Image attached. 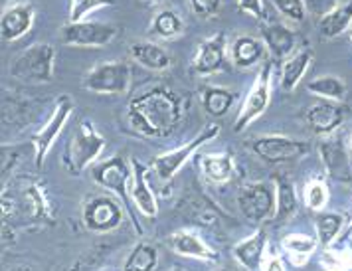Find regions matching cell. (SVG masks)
Returning a JSON list of instances; mask_svg holds the SVG:
<instances>
[{"label":"cell","instance_id":"cell-29","mask_svg":"<svg viewBox=\"0 0 352 271\" xmlns=\"http://www.w3.org/2000/svg\"><path fill=\"white\" fill-rule=\"evenodd\" d=\"M307 87H309L311 94L333 99V101H342L346 97V83L340 78H335V76L315 78V80L309 81Z\"/></svg>","mask_w":352,"mask_h":271},{"label":"cell","instance_id":"cell-36","mask_svg":"<svg viewBox=\"0 0 352 271\" xmlns=\"http://www.w3.org/2000/svg\"><path fill=\"white\" fill-rule=\"evenodd\" d=\"M338 2L340 0H305V4H307V10L311 12V14H317V17H327V14H331L333 10L338 8Z\"/></svg>","mask_w":352,"mask_h":271},{"label":"cell","instance_id":"cell-11","mask_svg":"<svg viewBox=\"0 0 352 271\" xmlns=\"http://www.w3.org/2000/svg\"><path fill=\"white\" fill-rule=\"evenodd\" d=\"M218 133H220V125H218V123L208 125V127L204 129V131L188 144H184V147H180V149H175V151H170V153H164V155L155 157V160H153V169L157 171V175H159L162 180H170V178L178 173V169L188 160V157H190L192 153H196L202 144H206L208 141H212V139H216Z\"/></svg>","mask_w":352,"mask_h":271},{"label":"cell","instance_id":"cell-34","mask_svg":"<svg viewBox=\"0 0 352 271\" xmlns=\"http://www.w3.org/2000/svg\"><path fill=\"white\" fill-rule=\"evenodd\" d=\"M305 200H307L309 208H313V210H320V208L324 206L327 200H329V191H327L324 182L311 180L307 184V188H305Z\"/></svg>","mask_w":352,"mask_h":271},{"label":"cell","instance_id":"cell-26","mask_svg":"<svg viewBox=\"0 0 352 271\" xmlns=\"http://www.w3.org/2000/svg\"><path fill=\"white\" fill-rule=\"evenodd\" d=\"M352 22V0L344 6H338L331 14L320 18V36L327 40H333L344 32Z\"/></svg>","mask_w":352,"mask_h":271},{"label":"cell","instance_id":"cell-17","mask_svg":"<svg viewBox=\"0 0 352 271\" xmlns=\"http://www.w3.org/2000/svg\"><path fill=\"white\" fill-rule=\"evenodd\" d=\"M261 40L272 52L275 60H283L289 58L291 52L297 46V36L293 30H289L285 24L281 22H270L261 26Z\"/></svg>","mask_w":352,"mask_h":271},{"label":"cell","instance_id":"cell-19","mask_svg":"<svg viewBox=\"0 0 352 271\" xmlns=\"http://www.w3.org/2000/svg\"><path fill=\"white\" fill-rule=\"evenodd\" d=\"M166 243L175 250L176 254L196 257V259H206V261H216L218 254L210 248L204 239L194 232H175L168 236Z\"/></svg>","mask_w":352,"mask_h":271},{"label":"cell","instance_id":"cell-39","mask_svg":"<svg viewBox=\"0 0 352 271\" xmlns=\"http://www.w3.org/2000/svg\"><path fill=\"white\" fill-rule=\"evenodd\" d=\"M261 271H285V268H283V261H281L279 257H270V259L263 263Z\"/></svg>","mask_w":352,"mask_h":271},{"label":"cell","instance_id":"cell-5","mask_svg":"<svg viewBox=\"0 0 352 271\" xmlns=\"http://www.w3.org/2000/svg\"><path fill=\"white\" fill-rule=\"evenodd\" d=\"M272 62H263L259 76L256 78L250 94L243 101V107H241L238 121L234 125L236 131H243L245 127H250L257 117H261L265 113L267 105H270V99H272Z\"/></svg>","mask_w":352,"mask_h":271},{"label":"cell","instance_id":"cell-33","mask_svg":"<svg viewBox=\"0 0 352 271\" xmlns=\"http://www.w3.org/2000/svg\"><path fill=\"white\" fill-rule=\"evenodd\" d=\"M111 4H115V0H72L69 22H81V20H85L87 14H91L94 10L111 6Z\"/></svg>","mask_w":352,"mask_h":271},{"label":"cell","instance_id":"cell-15","mask_svg":"<svg viewBox=\"0 0 352 271\" xmlns=\"http://www.w3.org/2000/svg\"><path fill=\"white\" fill-rule=\"evenodd\" d=\"M226 65V36L224 32L214 34L206 38L194 56L192 69L200 76H208L214 72H220Z\"/></svg>","mask_w":352,"mask_h":271},{"label":"cell","instance_id":"cell-22","mask_svg":"<svg viewBox=\"0 0 352 271\" xmlns=\"http://www.w3.org/2000/svg\"><path fill=\"white\" fill-rule=\"evenodd\" d=\"M313 58H315V52L311 48H303L301 52H297L293 58H289L287 62L283 64V69H281V89L293 91L299 85V81L303 80L309 65L313 62Z\"/></svg>","mask_w":352,"mask_h":271},{"label":"cell","instance_id":"cell-2","mask_svg":"<svg viewBox=\"0 0 352 271\" xmlns=\"http://www.w3.org/2000/svg\"><path fill=\"white\" fill-rule=\"evenodd\" d=\"M105 149V139L103 135L97 133L91 121L83 119L76 131L72 133L67 147H65V169L72 175H80L85 166H89L94 160L99 157V153Z\"/></svg>","mask_w":352,"mask_h":271},{"label":"cell","instance_id":"cell-31","mask_svg":"<svg viewBox=\"0 0 352 271\" xmlns=\"http://www.w3.org/2000/svg\"><path fill=\"white\" fill-rule=\"evenodd\" d=\"M153 32L160 38H175L182 32V20L173 10H160L153 18Z\"/></svg>","mask_w":352,"mask_h":271},{"label":"cell","instance_id":"cell-28","mask_svg":"<svg viewBox=\"0 0 352 271\" xmlns=\"http://www.w3.org/2000/svg\"><path fill=\"white\" fill-rule=\"evenodd\" d=\"M236 96L226 87H204L202 89V105L212 117H222L230 111Z\"/></svg>","mask_w":352,"mask_h":271},{"label":"cell","instance_id":"cell-7","mask_svg":"<svg viewBox=\"0 0 352 271\" xmlns=\"http://www.w3.org/2000/svg\"><path fill=\"white\" fill-rule=\"evenodd\" d=\"M250 147L259 159L273 162V164L301 159L309 151L307 141H297L285 135H263V137L254 139Z\"/></svg>","mask_w":352,"mask_h":271},{"label":"cell","instance_id":"cell-42","mask_svg":"<svg viewBox=\"0 0 352 271\" xmlns=\"http://www.w3.org/2000/svg\"><path fill=\"white\" fill-rule=\"evenodd\" d=\"M170 271H184V270H170Z\"/></svg>","mask_w":352,"mask_h":271},{"label":"cell","instance_id":"cell-40","mask_svg":"<svg viewBox=\"0 0 352 271\" xmlns=\"http://www.w3.org/2000/svg\"><path fill=\"white\" fill-rule=\"evenodd\" d=\"M10 271H34L32 268H28V265H24V268H16V270H10Z\"/></svg>","mask_w":352,"mask_h":271},{"label":"cell","instance_id":"cell-35","mask_svg":"<svg viewBox=\"0 0 352 271\" xmlns=\"http://www.w3.org/2000/svg\"><path fill=\"white\" fill-rule=\"evenodd\" d=\"M273 4L277 6V10L289 20H295V22H301L305 20L307 14V4L305 0H273Z\"/></svg>","mask_w":352,"mask_h":271},{"label":"cell","instance_id":"cell-1","mask_svg":"<svg viewBox=\"0 0 352 271\" xmlns=\"http://www.w3.org/2000/svg\"><path fill=\"white\" fill-rule=\"evenodd\" d=\"M127 119L131 127L143 137H168L182 121V99L168 87H151L131 99Z\"/></svg>","mask_w":352,"mask_h":271},{"label":"cell","instance_id":"cell-20","mask_svg":"<svg viewBox=\"0 0 352 271\" xmlns=\"http://www.w3.org/2000/svg\"><path fill=\"white\" fill-rule=\"evenodd\" d=\"M131 56L137 64L153 72H164L170 65V54L153 42H135L131 46Z\"/></svg>","mask_w":352,"mask_h":271},{"label":"cell","instance_id":"cell-30","mask_svg":"<svg viewBox=\"0 0 352 271\" xmlns=\"http://www.w3.org/2000/svg\"><path fill=\"white\" fill-rule=\"evenodd\" d=\"M283 250L287 252L295 265H303L305 259L315 250V239L303 236V234H291L283 239Z\"/></svg>","mask_w":352,"mask_h":271},{"label":"cell","instance_id":"cell-32","mask_svg":"<svg viewBox=\"0 0 352 271\" xmlns=\"http://www.w3.org/2000/svg\"><path fill=\"white\" fill-rule=\"evenodd\" d=\"M342 226V218L338 214H320L317 218V234L322 246H329L338 236Z\"/></svg>","mask_w":352,"mask_h":271},{"label":"cell","instance_id":"cell-12","mask_svg":"<svg viewBox=\"0 0 352 271\" xmlns=\"http://www.w3.org/2000/svg\"><path fill=\"white\" fill-rule=\"evenodd\" d=\"M94 178H96L97 184L119 194V198L129 204L127 188L131 186L129 182L133 180V171L129 169V164L123 157H111V159L99 162L94 169Z\"/></svg>","mask_w":352,"mask_h":271},{"label":"cell","instance_id":"cell-9","mask_svg":"<svg viewBox=\"0 0 352 271\" xmlns=\"http://www.w3.org/2000/svg\"><path fill=\"white\" fill-rule=\"evenodd\" d=\"M83 224L87 230L97 234H107L121 226L123 210L121 204L115 202L109 196H94L83 204Z\"/></svg>","mask_w":352,"mask_h":271},{"label":"cell","instance_id":"cell-38","mask_svg":"<svg viewBox=\"0 0 352 271\" xmlns=\"http://www.w3.org/2000/svg\"><path fill=\"white\" fill-rule=\"evenodd\" d=\"M238 8H240L241 12H248V14H252L257 20H261V18L265 17L263 14V4H261V0H238Z\"/></svg>","mask_w":352,"mask_h":271},{"label":"cell","instance_id":"cell-21","mask_svg":"<svg viewBox=\"0 0 352 271\" xmlns=\"http://www.w3.org/2000/svg\"><path fill=\"white\" fill-rule=\"evenodd\" d=\"M230 58L238 67H252L263 58V42L254 36H240L230 46Z\"/></svg>","mask_w":352,"mask_h":271},{"label":"cell","instance_id":"cell-3","mask_svg":"<svg viewBox=\"0 0 352 271\" xmlns=\"http://www.w3.org/2000/svg\"><path fill=\"white\" fill-rule=\"evenodd\" d=\"M56 48L48 42H38L22 50L10 65V74L24 81L46 83L54 78Z\"/></svg>","mask_w":352,"mask_h":271},{"label":"cell","instance_id":"cell-23","mask_svg":"<svg viewBox=\"0 0 352 271\" xmlns=\"http://www.w3.org/2000/svg\"><path fill=\"white\" fill-rule=\"evenodd\" d=\"M265 241H267V234H265L263 230H259L254 236L243 239V241H240V243L234 248L236 259L240 261L245 270L257 271L259 270V263H261L263 250H265Z\"/></svg>","mask_w":352,"mask_h":271},{"label":"cell","instance_id":"cell-25","mask_svg":"<svg viewBox=\"0 0 352 271\" xmlns=\"http://www.w3.org/2000/svg\"><path fill=\"white\" fill-rule=\"evenodd\" d=\"M159 263V250L153 243H137L127 255L123 271H155Z\"/></svg>","mask_w":352,"mask_h":271},{"label":"cell","instance_id":"cell-4","mask_svg":"<svg viewBox=\"0 0 352 271\" xmlns=\"http://www.w3.org/2000/svg\"><path fill=\"white\" fill-rule=\"evenodd\" d=\"M83 87L94 94H103V96L127 94L131 87V67L125 62L97 64L85 76Z\"/></svg>","mask_w":352,"mask_h":271},{"label":"cell","instance_id":"cell-10","mask_svg":"<svg viewBox=\"0 0 352 271\" xmlns=\"http://www.w3.org/2000/svg\"><path fill=\"white\" fill-rule=\"evenodd\" d=\"M119 34V30L111 24H99V22H67L62 28V42L67 46H83V48H91V46H105L109 44L113 38Z\"/></svg>","mask_w":352,"mask_h":271},{"label":"cell","instance_id":"cell-8","mask_svg":"<svg viewBox=\"0 0 352 271\" xmlns=\"http://www.w3.org/2000/svg\"><path fill=\"white\" fill-rule=\"evenodd\" d=\"M241 214L252 222H263L277 210V196L267 182H252L241 186L238 194Z\"/></svg>","mask_w":352,"mask_h":271},{"label":"cell","instance_id":"cell-18","mask_svg":"<svg viewBox=\"0 0 352 271\" xmlns=\"http://www.w3.org/2000/svg\"><path fill=\"white\" fill-rule=\"evenodd\" d=\"M344 107L336 103H319L307 111V123L317 135H329L344 121Z\"/></svg>","mask_w":352,"mask_h":271},{"label":"cell","instance_id":"cell-14","mask_svg":"<svg viewBox=\"0 0 352 271\" xmlns=\"http://www.w3.org/2000/svg\"><path fill=\"white\" fill-rule=\"evenodd\" d=\"M34 6L30 2H16L4 8L0 17V36L4 42H14L32 28Z\"/></svg>","mask_w":352,"mask_h":271},{"label":"cell","instance_id":"cell-41","mask_svg":"<svg viewBox=\"0 0 352 271\" xmlns=\"http://www.w3.org/2000/svg\"><path fill=\"white\" fill-rule=\"evenodd\" d=\"M144 2H155V0H144Z\"/></svg>","mask_w":352,"mask_h":271},{"label":"cell","instance_id":"cell-27","mask_svg":"<svg viewBox=\"0 0 352 271\" xmlns=\"http://www.w3.org/2000/svg\"><path fill=\"white\" fill-rule=\"evenodd\" d=\"M202 173L214 184H224L234 176L232 155H210L202 159Z\"/></svg>","mask_w":352,"mask_h":271},{"label":"cell","instance_id":"cell-24","mask_svg":"<svg viewBox=\"0 0 352 271\" xmlns=\"http://www.w3.org/2000/svg\"><path fill=\"white\" fill-rule=\"evenodd\" d=\"M275 196H277V210H275V218L289 220L295 212H297V192L295 184L287 175L275 176Z\"/></svg>","mask_w":352,"mask_h":271},{"label":"cell","instance_id":"cell-16","mask_svg":"<svg viewBox=\"0 0 352 271\" xmlns=\"http://www.w3.org/2000/svg\"><path fill=\"white\" fill-rule=\"evenodd\" d=\"M131 198L135 206L143 212L146 218H155L159 214V202L146 182V166L139 159H133V182H131Z\"/></svg>","mask_w":352,"mask_h":271},{"label":"cell","instance_id":"cell-6","mask_svg":"<svg viewBox=\"0 0 352 271\" xmlns=\"http://www.w3.org/2000/svg\"><path fill=\"white\" fill-rule=\"evenodd\" d=\"M72 111H74V99L69 96H60L58 101H56V107H54V113H52L50 121L34 135V160H36L38 169L44 166L50 147L54 144V141L58 139V135L62 133V129H64L65 121L69 119Z\"/></svg>","mask_w":352,"mask_h":271},{"label":"cell","instance_id":"cell-13","mask_svg":"<svg viewBox=\"0 0 352 271\" xmlns=\"http://www.w3.org/2000/svg\"><path fill=\"white\" fill-rule=\"evenodd\" d=\"M320 159L322 164L327 169L329 176L336 180V182H342V184H351L352 182V159L351 153L346 151V147L342 141H336V139H329L324 143H320Z\"/></svg>","mask_w":352,"mask_h":271},{"label":"cell","instance_id":"cell-37","mask_svg":"<svg viewBox=\"0 0 352 271\" xmlns=\"http://www.w3.org/2000/svg\"><path fill=\"white\" fill-rule=\"evenodd\" d=\"M220 4H222V0H190L194 14H198V17L202 18H210L214 17V14H218Z\"/></svg>","mask_w":352,"mask_h":271}]
</instances>
